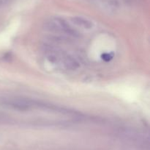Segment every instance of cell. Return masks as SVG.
<instances>
[{"label": "cell", "instance_id": "2", "mask_svg": "<svg viewBox=\"0 0 150 150\" xmlns=\"http://www.w3.org/2000/svg\"><path fill=\"white\" fill-rule=\"evenodd\" d=\"M72 22L77 26L81 27L83 29H91L94 26V24L92 21L86 19V18L81 17V16H76L71 19Z\"/></svg>", "mask_w": 150, "mask_h": 150}, {"label": "cell", "instance_id": "1", "mask_svg": "<svg viewBox=\"0 0 150 150\" xmlns=\"http://www.w3.org/2000/svg\"><path fill=\"white\" fill-rule=\"evenodd\" d=\"M44 29L49 32L63 34L69 36L76 37L79 35L78 32L73 29L67 21L60 18H52L45 21L44 24Z\"/></svg>", "mask_w": 150, "mask_h": 150}]
</instances>
